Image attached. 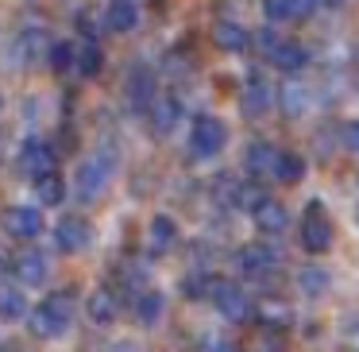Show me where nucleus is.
Here are the masks:
<instances>
[{
	"mask_svg": "<svg viewBox=\"0 0 359 352\" xmlns=\"http://www.w3.org/2000/svg\"><path fill=\"white\" fill-rule=\"evenodd\" d=\"M163 306H166V298L158 294V290H140V294H135V321L155 325V321L163 318Z\"/></svg>",
	"mask_w": 359,
	"mask_h": 352,
	"instance_id": "393cba45",
	"label": "nucleus"
},
{
	"mask_svg": "<svg viewBox=\"0 0 359 352\" xmlns=\"http://www.w3.org/2000/svg\"><path fill=\"white\" fill-rule=\"evenodd\" d=\"M0 228H4V236H12V240L32 244L35 236L43 233V213L35 209V205H4Z\"/></svg>",
	"mask_w": 359,
	"mask_h": 352,
	"instance_id": "423d86ee",
	"label": "nucleus"
},
{
	"mask_svg": "<svg viewBox=\"0 0 359 352\" xmlns=\"http://www.w3.org/2000/svg\"><path fill=\"white\" fill-rule=\"evenodd\" d=\"M4 271H12V259H4V252H0V275Z\"/></svg>",
	"mask_w": 359,
	"mask_h": 352,
	"instance_id": "4c0bfd02",
	"label": "nucleus"
},
{
	"mask_svg": "<svg viewBox=\"0 0 359 352\" xmlns=\"http://www.w3.org/2000/svg\"><path fill=\"white\" fill-rule=\"evenodd\" d=\"M212 197H217L220 209H236V197H240V182H236L232 174H217V182H212Z\"/></svg>",
	"mask_w": 359,
	"mask_h": 352,
	"instance_id": "c756f323",
	"label": "nucleus"
},
{
	"mask_svg": "<svg viewBox=\"0 0 359 352\" xmlns=\"http://www.w3.org/2000/svg\"><path fill=\"white\" fill-rule=\"evenodd\" d=\"M274 159H278V148L274 143H266V140H251L248 143V155H243V167H248L251 174H271L274 171Z\"/></svg>",
	"mask_w": 359,
	"mask_h": 352,
	"instance_id": "aec40b11",
	"label": "nucleus"
},
{
	"mask_svg": "<svg viewBox=\"0 0 359 352\" xmlns=\"http://www.w3.org/2000/svg\"><path fill=\"white\" fill-rule=\"evenodd\" d=\"M228 143V124L217 117H197L189 128V151L194 159H217Z\"/></svg>",
	"mask_w": 359,
	"mask_h": 352,
	"instance_id": "39448f33",
	"label": "nucleus"
},
{
	"mask_svg": "<svg viewBox=\"0 0 359 352\" xmlns=\"http://www.w3.org/2000/svg\"><path fill=\"white\" fill-rule=\"evenodd\" d=\"M89 240H93V225H89L81 213H66V217L55 225V248L66 252V256H78V252H86Z\"/></svg>",
	"mask_w": 359,
	"mask_h": 352,
	"instance_id": "6e6552de",
	"label": "nucleus"
},
{
	"mask_svg": "<svg viewBox=\"0 0 359 352\" xmlns=\"http://www.w3.org/2000/svg\"><path fill=\"white\" fill-rule=\"evenodd\" d=\"M290 348V337L282 325H271V321H263L259 329H251L248 344H243V352H286Z\"/></svg>",
	"mask_w": 359,
	"mask_h": 352,
	"instance_id": "f3484780",
	"label": "nucleus"
},
{
	"mask_svg": "<svg viewBox=\"0 0 359 352\" xmlns=\"http://www.w3.org/2000/svg\"><path fill=\"white\" fill-rule=\"evenodd\" d=\"M74 58H78V51L70 47V43H55V47H50V70H70L74 66Z\"/></svg>",
	"mask_w": 359,
	"mask_h": 352,
	"instance_id": "7c9ffc66",
	"label": "nucleus"
},
{
	"mask_svg": "<svg viewBox=\"0 0 359 352\" xmlns=\"http://www.w3.org/2000/svg\"><path fill=\"white\" fill-rule=\"evenodd\" d=\"M4 352H8V348H4Z\"/></svg>",
	"mask_w": 359,
	"mask_h": 352,
	"instance_id": "ea45409f",
	"label": "nucleus"
},
{
	"mask_svg": "<svg viewBox=\"0 0 359 352\" xmlns=\"http://www.w3.org/2000/svg\"><path fill=\"white\" fill-rule=\"evenodd\" d=\"M278 105H282V112H286V117H302L305 105H309V93H305L302 82H282V89H278Z\"/></svg>",
	"mask_w": 359,
	"mask_h": 352,
	"instance_id": "a878e982",
	"label": "nucleus"
},
{
	"mask_svg": "<svg viewBox=\"0 0 359 352\" xmlns=\"http://www.w3.org/2000/svg\"><path fill=\"white\" fill-rule=\"evenodd\" d=\"M201 352H236V344L224 341V337H209V341L201 344Z\"/></svg>",
	"mask_w": 359,
	"mask_h": 352,
	"instance_id": "f704fd0d",
	"label": "nucleus"
},
{
	"mask_svg": "<svg viewBox=\"0 0 359 352\" xmlns=\"http://www.w3.org/2000/svg\"><path fill=\"white\" fill-rule=\"evenodd\" d=\"M255 43H259V47H263V55H271V51L278 47L282 39H278V35H274V32H266V27H263V32L255 35Z\"/></svg>",
	"mask_w": 359,
	"mask_h": 352,
	"instance_id": "c9c22d12",
	"label": "nucleus"
},
{
	"mask_svg": "<svg viewBox=\"0 0 359 352\" xmlns=\"http://www.w3.org/2000/svg\"><path fill=\"white\" fill-rule=\"evenodd\" d=\"M174 240H178V225H174V217H166V213H158L155 221H151V252L155 256H166V252L174 248Z\"/></svg>",
	"mask_w": 359,
	"mask_h": 352,
	"instance_id": "5701e85b",
	"label": "nucleus"
},
{
	"mask_svg": "<svg viewBox=\"0 0 359 352\" xmlns=\"http://www.w3.org/2000/svg\"><path fill=\"white\" fill-rule=\"evenodd\" d=\"M0 105H4V97H0Z\"/></svg>",
	"mask_w": 359,
	"mask_h": 352,
	"instance_id": "58836bf2",
	"label": "nucleus"
},
{
	"mask_svg": "<svg viewBox=\"0 0 359 352\" xmlns=\"http://www.w3.org/2000/svg\"><path fill=\"white\" fill-rule=\"evenodd\" d=\"M178 120H182V101L178 97H158V101L151 105V112H147V124H151V132H155L158 140L174 136Z\"/></svg>",
	"mask_w": 359,
	"mask_h": 352,
	"instance_id": "4468645a",
	"label": "nucleus"
},
{
	"mask_svg": "<svg viewBox=\"0 0 359 352\" xmlns=\"http://www.w3.org/2000/svg\"><path fill=\"white\" fill-rule=\"evenodd\" d=\"M86 313L97 321V325H112V321H116V294L104 290V287H97L93 294L86 298Z\"/></svg>",
	"mask_w": 359,
	"mask_h": 352,
	"instance_id": "4be33fe9",
	"label": "nucleus"
},
{
	"mask_svg": "<svg viewBox=\"0 0 359 352\" xmlns=\"http://www.w3.org/2000/svg\"><path fill=\"white\" fill-rule=\"evenodd\" d=\"M70 321H74V294L70 290H55V294L43 298V302L27 313V325H32V333L39 337V341H58V337H66Z\"/></svg>",
	"mask_w": 359,
	"mask_h": 352,
	"instance_id": "f257e3e1",
	"label": "nucleus"
},
{
	"mask_svg": "<svg viewBox=\"0 0 359 352\" xmlns=\"http://www.w3.org/2000/svg\"><path fill=\"white\" fill-rule=\"evenodd\" d=\"M297 240L309 256H325L332 248V217H328L325 202H305L302 217H297Z\"/></svg>",
	"mask_w": 359,
	"mask_h": 352,
	"instance_id": "7ed1b4c3",
	"label": "nucleus"
},
{
	"mask_svg": "<svg viewBox=\"0 0 359 352\" xmlns=\"http://www.w3.org/2000/svg\"><path fill=\"white\" fill-rule=\"evenodd\" d=\"M101 63H104V55H101V47H97L93 39L81 43V47H78V58H74V66H78L81 78H93V74L101 70Z\"/></svg>",
	"mask_w": 359,
	"mask_h": 352,
	"instance_id": "c85d7f7f",
	"label": "nucleus"
},
{
	"mask_svg": "<svg viewBox=\"0 0 359 352\" xmlns=\"http://www.w3.org/2000/svg\"><path fill=\"white\" fill-rule=\"evenodd\" d=\"M112 167H116V151H112L109 143L97 148L93 155H86L78 163V171H74V197H78V202H93V197L109 186Z\"/></svg>",
	"mask_w": 359,
	"mask_h": 352,
	"instance_id": "f03ea898",
	"label": "nucleus"
},
{
	"mask_svg": "<svg viewBox=\"0 0 359 352\" xmlns=\"http://www.w3.org/2000/svg\"><path fill=\"white\" fill-rule=\"evenodd\" d=\"M155 101H158L155 97V74L151 70H132V78H128V105H132V112L147 117Z\"/></svg>",
	"mask_w": 359,
	"mask_h": 352,
	"instance_id": "2eb2a0df",
	"label": "nucleus"
},
{
	"mask_svg": "<svg viewBox=\"0 0 359 352\" xmlns=\"http://www.w3.org/2000/svg\"><path fill=\"white\" fill-rule=\"evenodd\" d=\"M50 35L43 32V27H27V32H20V39H16V55H20V63L24 66H39V63H47L50 58Z\"/></svg>",
	"mask_w": 359,
	"mask_h": 352,
	"instance_id": "f8f14e48",
	"label": "nucleus"
},
{
	"mask_svg": "<svg viewBox=\"0 0 359 352\" xmlns=\"http://www.w3.org/2000/svg\"><path fill=\"white\" fill-rule=\"evenodd\" d=\"M274 267H278V256H274V248H266V244H243V248L236 252V271H240L243 279H266Z\"/></svg>",
	"mask_w": 359,
	"mask_h": 352,
	"instance_id": "1a4fd4ad",
	"label": "nucleus"
},
{
	"mask_svg": "<svg viewBox=\"0 0 359 352\" xmlns=\"http://www.w3.org/2000/svg\"><path fill=\"white\" fill-rule=\"evenodd\" d=\"M209 298L217 306V313L224 321H248L251 318V294L243 287H236V279H224V275H209Z\"/></svg>",
	"mask_w": 359,
	"mask_h": 352,
	"instance_id": "20e7f679",
	"label": "nucleus"
},
{
	"mask_svg": "<svg viewBox=\"0 0 359 352\" xmlns=\"http://www.w3.org/2000/svg\"><path fill=\"white\" fill-rule=\"evenodd\" d=\"M271 178L282 182V186H294V182H302V178H305V159L297 155V151H278Z\"/></svg>",
	"mask_w": 359,
	"mask_h": 352,
	"instance_id": "412c9836",
	"label": "nucleus"
},
{
	"mask_svg": "<svg viewBox=\"0 0 359 352\" xmlns=\"http://www.w3.org/2000/svg\"><path fill=\"white\" fill-rule=\"evenodd\" d=\"M251 221H255V228L263 236H282V233H286V225H290V213H286V205H282V202L266 197V202L251 213Z\"/></svg>",
	"mask_w": 359,
	"mask_h": 352,
	"instance_id": "dca6fc26",
	"label": "nucleus"
},
{
	"mask_svg": "<svg viewBox=\"0 0 359 352\" xmlns=\"http://www.w3.org/2000/svg\"><path fill=\"white\" fill-rule=\"evenodd\" d=\"M12 275L20 279V287H43L47 282V275H50V267H47V256H43L39 248H20L16 256H12Z\"/></svg>",
	"mask_w": 359,
	"mask_h": 352,
	"instance_id": "9d476101",
	"label": "nucleus"
},
{
	"mask_svg": "<svg viewBox=\"0 0 359 352\" xmlns=\"http://www.w3.org/2000/svg\"><path fill=\"white\" fill-rule=\"evenodd\" d=\"M16 171L32 182L55 174V148L43 143V140H24L20 143V155H16Z\"/></svg>",
	"mask_w": 359,
	"mask_h": 352,
	"instance_id": "0eeeda50",
	"label": "nucleus"
},
{
	"mask_svg": "<svg viewBox=\"0 0 359 352\" xmlns=\"http://www.w3.org/2000/svg\"><path fill=\"white\" fill-rule=\"evenodd\" d=\"M240 105H243V117H251V120H259L274 105V93H271V86H266L263 74H248V78H243Z\"/></svg>",
	"mask_w": 359,
	"mask_h": 352,
	"instance_id": "9b49d317",
	"label": "nucleus"
},
{
	"mask_svg": "<svg viewBox=\"0 0 359 352\" xmlns=\"http://www.w3.org/2000/svg\"><path fill=\"white\" fill-rule=\"evenodd\" d=\"M328 267H317V263H309V267H302L297 271V290H302L305 298H325L328 294Z\"/></svg>",
	"mask_w": 359,
	"mask_h": 352,
	"instance_id": "b1692460",
	"label": "nucleus"
},
{
	"mask_svg": "<svg viewBox=\"0 0 359 352\" xmlns=\"http://www.w3.org/2000/svg\"><path fill=\"white\" fill-rule=\"evenodd\" d=\"M212 43H217V51H224V55H243L248 43H251V32L240 20H217V24H212Z\"/></svg>",
	"mask_w": 359,
	"mask_h": 352,
	"instance_id": "ddd939ff",
	"label": "nucleus"
},
{
	"mask_svg": "<svg viewBox=\"0 0 359 352\" xmlns=\"http://www.w3.org/2000/svg\"><path fill=\"white\" fill-rule=\"evenodd\" d=\"M35 194H39V205H62L66 202L62 174H47V178H39L35 182Z\"/></svg>",
	"mask_w": 359,
	"mask_h": 352,
	"instance_id": "cd10ccee",
	"label": "nucleus"
},
{
	"mask_svg": "<svg viewBox=\"0 0 359 352\" xmlns=\"http://www.w3.org/2000/svg\"><path fill=\"white\" fill-rule=\"evenodd\" d=\"M109 352H140V348H135V344H112Z\"/></svg>",
	"mask_w": 359,
	"mask_h": 352,
	"instance_id": "e433bc0d",
	"label": "nucleus"
},
{
	"mask_svg": "<svg viewBox=\"0 0 359 352\" xmlns=\"http://www.w3.org/2000/svg\"><path fill=\"white\" fill-rule=\"evenodd\" d=\"M104 27L116 35H128L140 27V8H135V0H109V8H104Z\"/></svg>",
	"mask_w": 359,
	"mask_h": 352,
	"instance_id": "a211bd4d",
	"label": "nucleus"
},
{
	"mask_svg": "<svg viewBox=\"0 0 359 352\" xmlns=\"http://www.w3.org/2000/svg\"><path fill=\"white\" fill-rule=\"evenodd\" d=\"M0 318L4 321H20L27 318V298L20 287H0Z\"/></svg>",
	"mask_w": 359,
	"mask_h": 352,
	"instance_id": "bb28decb",
	"label": "nucleus"
},
{
	"mask_svg": "<svg viewBox=\"0 0 359 352\" xmlns=\"http://www.w3.org/2000/svg\"><path fill=\"white\" fill-rule=\"evenodd\" d=\"M263 16L271 24H290V0H263Z\"/></svg>",
	"mask_w": 359,
	"mask_h": 352,
	"instance_id": "2f4dec72",
	"label": "nucleus"
},
{
	"mask_svg": "<svg viewBox=\"0 0 359 352\" xmlns=\"http://www.w3.org/2000/svg\"><path fill=\"white\" fill-rule=\"evenodd\" d=\"M340 143L351 151V155H359V120H348V124L340 128Z\"/></svg>",
	"mask_w": 359,
	"mask_h": 352,
	"instance_id": "473e14b6",
	"label": "nucleus"
},
{
	"mask_svg": "<svg viewBox=\"0 0 359 352\" xmlns=\"http://www.w3.org/2000/svg\"><path fill=\"white\" fill-rule=\"evenodd\" d=\"M266 58H271L274 70L290 74V78H294L297 70H305V66H309V51H305L302 43H286V39H282L278 47H274L271 55H266Z\"/></svg>",
	"mask_w": 359,
	"mask_h": 352,
	"instance_id": "6ab92c4d",
	"label": "nucleus"
},
{
	"mask_svg": "<svg viewBox=\"0 0 359 352\" xmlns=\"http://www.w3.org/2000/svg\"><path fill=\"white\" fill-rule=\"evenodd\" d=\"M320 8V0H290V20H309Z\"/></svg>",
	"mask_w": 359,
	"mask_h": 352,
	"instance_id": "72a5a7b5",
	"label": "nucleus"
}]
</instances>
